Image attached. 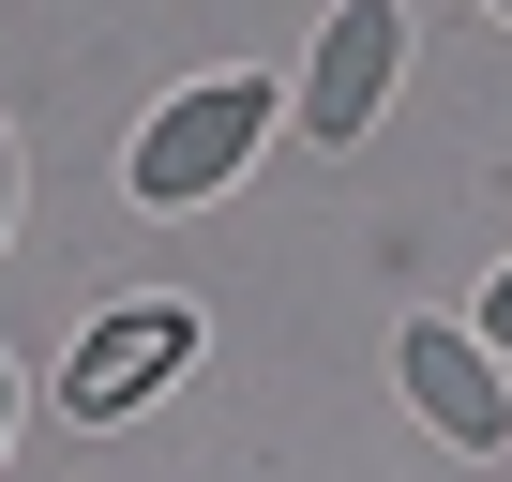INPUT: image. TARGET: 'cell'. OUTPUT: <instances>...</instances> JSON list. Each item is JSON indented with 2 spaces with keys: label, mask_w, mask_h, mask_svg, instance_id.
Instances as JSON below:
<instances>
[{
  "label": "cell",
  "mask_w": 512,
  "mask_h": 482,
  "mask_svg": "<svg viewBox=\"0 0 512 482\" xmlns=\"http://www.w3.org/2000/svg\"><path fill=\"white\" fill-rule=\"evenodd\" d=\"M272 121H287L272 76H196V91H166V106L136 121L121 196H136V211H211V196L256 166V136H272Z\"/></svg>",
  "instance_id": "cell-1"
},
{
  "label": "cell",
  "mask_w": 512,
  "mask_h": 482,
  "mask_svg": "<svg viewBox=\"0 0 512 482\" xmlns=\"http://www.w3.org/2000/svg\"><path fill=\"white\" fill-rule=\"evenodd\" d=\"M392 76H407V0H332V31H317V61H302V136L317 151H347V136H377V106H392Z\"/></svg>",
  "instance_id": "cell-2"
},
{
  "label": "cell",
  "mask_w": 512,
  "mask_h": 482,
  "mask_svg": "<svg viewBox=\"0 0 512 482\" xmlns=\"http://www.w3.org/2000/svg\"><path fill=\"white\" fill-rule=\"evenodd\" d=\"M392 377H407V407H422L452 452H512V362H497L482 332L407 317V332H392Z\"/></svg>",
  "instance_id": "cell-3"
},
{
  "label": "cell",
  "mask_w": 512,
  "mask_h": 482,
  "mask_svg": "<svg viewBox=\"0 0 512 482\" xmlns=\"http://www.w3.org/2000/svg\"><path fill=\"white\" fill-rule=\"evenodd\" d=\"M181 362H196V317H181V302H121V317H91V332H76L61 407H76V422H121V407H151Z\"/></svg>",
  "instance_id": "cell-4"
},
{
  "label": "cell",
  "mask_w": 512,
  "mask_h": 482,
  "mask_svg": "<svg viewBox=\"0 0 512 482\" xmlns=\"http://www.w3.org/2000/svg\"><path fill=\"white\" fill-rule=\"evenodd\" d=\"M482 347L512 362V257H497V287H482Z\"/></svg>",
  "instance_id": "cell-5"
},
{
  "label": "cell",
  "mask_w": 512,
  "mask_h": 482,
  "mask_svg": "<svg viewBox=\"0 0 512 482\" xmlns=\"http://www.w3.org/2000/svg\"><path fill=\"white\" fill-rule=\"evenodd\" d=\"M0 241H16V121H0Z\"/></svg>",
  "instance_id": "cell-6"
},
{
  "label": "cell",
  "mask_w": 512,
  "mask_h": 482,
  "mask_svg": "<svg viewBox=\"0 0 512 482\" xmlns=\"http://www.w3.org/2000/svg\"><path fill=\"white\" fill-rule=\"evenodd\" d=\"M0 437H16V362H0Z\"/></svg>",
  "instance_id": "cell-7"
},
{
  "label": "cell",
  "mask_w": 512,
  "mask_h": 482,
  "mask_svg": "<svg viewBox=\"0 0 512 482\" xmlns=\"http://www.w3.org/2000/svg\"><path fill=\"white\" fill-rule=\"evenodd\" d=\"M482 16H512V0H482Z\"/></svg>",
  "instance_id": "cell-8"
}]
</instances>
